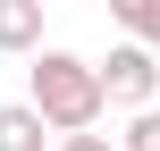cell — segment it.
<instances>
[{
	"mask_svg": "<svg viewBox=\"0 0 160 151\" xmlns=\"http://www.w3.org/2000/svg\"><path fill=\"white\" fill-rule=\"evenodd\" d=\"M42 8H51V0H42Z\"/></svg>",
	"mask_w": 160,
	"mask_h": 151,
	"instance_id": "cell-8",
	"label": "cell"
},
{
	"mask_svg": "<svg viewBox=\"0 0 160 151\" xmlns=\"http://www.w3.org/2000/svg\"><path fill=\"white\" fill-rule=\"evenodd\" d=\"M0 50H42V0H0Z\"/></svg>",
	"mask_w": 160,
	"mask_h": 151,
	"instance_id": "cell-3",
	"label": "cell"
},
{
	"mask_svg": "<svg viewBox=\"0 0 160 151\" xmlns=\"http://www.w3.org/2000/svg\"><path fill=\"white\" fill-rule=\"evenodd\" d=\"M93 84H101V109H152V92H160V50H152V42H118V50L93 67Z\"/></svg>",
	"mask_w": 160,
	"mask_h": 151,
	"instance_id": "cell-2",
	"label": "cell"
},
{
	"mask_svg": "<svg viewBox=\"0 0 160 151\" xmlns=\"http://www.w3.org/2000/svg\"><path fill=\"white\" fill-rule=\"evenodd\" d=\"M118 151H160V109H135L127 134H118Z\"/></svg>",
	"mask_w": 160,
	"mask_h": 151,
	"instance_id": "cell-6",
	"label": "cell"
},
{
	"mask_svg": "<svg viewBox=\"0 0 160 151\" xmlns=\"http://www.w3.org/2000/svg\"><path fill=\"white\" fill-rule=\"evenodd\" d=\"M25 109L51 126V134H84L101 126V84H93V59L76 50H25Z\"/></svg>",
	"mask_w": 160,
	"mask_h": 151,
	"instance_id": "cell-1",
	"label": "cell"
},
{
	"mask_svg": "<svg viewBox=\"0 0 160 151\" xmlns=\"http://www.w3.org/2000/svg\"><path fill=\"white\" fill-rule=\"evenodd\" d=\"M42 143H51V126L25 101H0V151H42Z\"/></svg>",
	"mask_w": 160,
	"mask_h": 151,
	"instance_id": "cell-4",
	"label": "cell"
},
{
	"mask_svg": "<svg viewBox=\"0 0 160 151\" xmlns=\"http://www.w3.org/2000/svg\"><path fill=\"white\" fill-rule=\"evenodd\" d=\"M110 17L127 25V42H152L160 50V0H110Z\"/></svg>",
	"mask_w": 160,
	"mask_h": 151,
	"instance_id": "cell-5",
	"label": "cell"
},
{
	"mask_svg": "<svg viewBox=\"0 0 160 151\" xmlns=\"http://www.w3.org/2000/svg\"><path fill=\"white\" fill-rule=\"evenodd\" d=\"M59 151H118V143H110L101 126H84V134H59Z\"/></svg>",
	"mask_w": 160,
	"mask_h": 151,
	"instance_id": "cell-7",
	"label": "cell"
}]
</instances>
